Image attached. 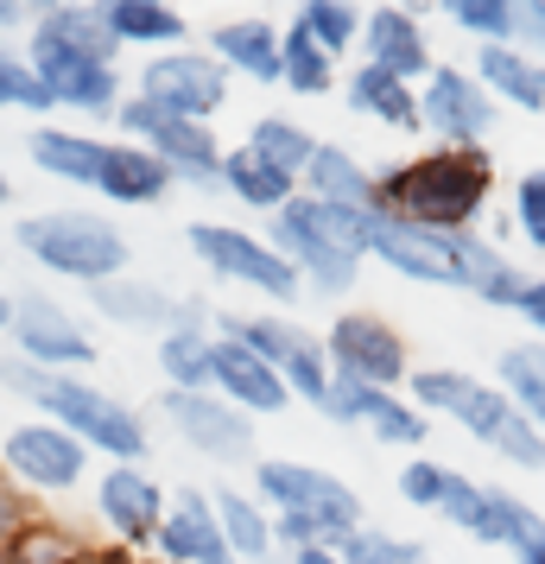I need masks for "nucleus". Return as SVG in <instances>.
<instances>
[{
    "mask_svg": "<svg viewBox=\"0 0 545 564\" xmlns=\"http://www.w3.org/2000/svg\"><path fill=\"white\" fill-rule=\"evenodd\" d=\"M159 564H241L222 539V520H216V501L209 488H172V508H165V527L153 539Z\"/></svg>",
    "mask_w": 545,
    "mask_h": 564,
    "instance_id": "obj_24",
    "label": "nucleus"
},
{
    "mask_svg": "<svg viewBox=\"0 0 545 564\" xmlns=\"http://www.w3.org/2000/svg\"><path fill=\"white\" fill-rule=\"evenodd\" d=\"M222 330H235L248 349H254L280 381L292 387V400L298 406H324V393H330V356H324V336L305 330V324H292L286 311H254V317H222Z\"/></svg>",
    "mask_w": 545,
    "mask_h": 564,
    "instance_id": "obj_8",
    "label": "nucleus"
},
{
    "mask_svg": "<svg viewBox=\"0 0 545 564\" xmlns=\"http://www.w3.org/2000/svg\"><path fill=\"white\" fill-rule=\"evenodd\" d=\"M312 204H337V209H374V172H368L362 159L337 147V140H324L312 159V172L298 184Z\"/></svg>",
    "mask_w": 545,
    "mask_h": 564,
    "instance_id": "obj_33",
    "label": "nucleus"
},
{
    "mask_svg": "<svg viewBox=\"0 0 545 564\" xmlns=\"http://www.w3.org/2000/svg\"><path fill=\"white\" fill-rule=\"evenodd\" d=\"M115 39H108L96 0H52V7H32L26 26V64H57V57H96L115 64Z\"/></svg>",
    "mask_w": 545,
    "mask_h": 564,
    "instance_id": "obj_22",
    "label": "nucleus"
},
{
    "mask_svg": "<svg viewBox=\"0 0 545 564\" xmlns=\"http://www.w3.org/2000/svg\"><path fill=\"white\" fill-rule=\"evenodd\" d=\"M337 552L349 564H432V545H425V539L388 533V527H356Z\"/></svg>",
    "mask_w": 545,
    "mask_h": 564,
    "instance_id": "obj_42",
    "label": "nucleus"
},
{
    "mask_svg": "<svg viewBox=\"0 0 545 564\" xmlns=\"http://www.w3.org/2000/svg\"><path fill=\"white\" fill-rule=\"evenodd\" d=\"M489 451H494L501 463L526 469V476H533V469H545V432L533 425V419H520V412L508 419V425H501V437H494Z\"/></svg>",
    "mask_w": 545,
    "mask_h": 564,
    "instance_id": "obj_47",
    "label": "nucleus"
},
{
    "mask_svg": "<svg viewBox=\"0 0 545 564\" xmlns=\"http://www.w3.org/2000/svg\"><path fill=\"white\" fill-rule=\"evenodd\" d=\"M280 89H292V96H330L337 89V57L312 45L292 20L280 26Z\"/></svg>",
    "mask_w": 545,
    "mask_h": 564,
    "instance_id": "obj_39",
    "label": "nucleus"
},
{
    "mask_svg": "<svg viewBox=\"0 0 545 564\" xmlns=\"http://www.w3.org/2000/svg\"><path fill=\"white\" fill-rule=\"evenodd\" d=\"M362 64L418 89L438 70V52H432V32L413 7H374V13H362Z\"/></svg>",
    "mask_w": 545,
    "mask_h": 564,
    "instance_id": "obj_23",
    "label": "nucleus"
},
{
    "mask_svg": "<svg viewBox=\"0 0 545 564\" xmlns=\"http://www.w3.org/2000/svg\"><path fill=\"white\" fill-rule=\"evenodd\" d=\"M444 488H450V463H438V457H406L400 463V495H406V508L438 513Z\"/></svg>",
    "mask_w": 545,
    "mask_h": 564,
    "instance_id": "obj_45",
    "label": "nucleus"
},
{
    "mask_svg": "<svg viewBox=\"0 0 545 564\" xmlns=\"http://www.w3.org/2000/svg\"><path fill=\"white\" fill-rule=\"evenodd\" d=\"M469 77L494 96V108L508 102V108H526V115L545 108V64L526 57V52H514V45H476Z\"/></svg>",
    "mask_w": 545,
    "mask_h": 564,
    "instance_id": "obj_30",
    "label": "nucleus"
},
{
    "mask_svg": "<svg viewBox=\"0 0 545 564\" xmlns=\"http://www.w3.org/2000/svg\"><path fill=\"white\" fill-rule=\"evenodd\" d=\"M102 147L96 133H77V128H32L26 153L32 165L57 184H77V191H96V172H102Z\"/></svg>",
    "mask_w": 545,
    "mask_h": 564,
    "instance_id": "obj_32",
    "label": "nucleus"
},
{
    "mask_svg": "<svg viewBox=\"0 0 545 564\" xmlns=\"http://www.w3.org/2000/svg\"><path fill=\"white\" fill-rule=\"evenodd\" d=\"M222 191H229L235 204L260 209V216H280V209L298 197V178H286L280 165H266V159L241 140V147H229V153H222Z\"/></svg>",
    "mask_w": 545,
    "mask_h": 564,
    "instance_id": "obj_34",
    "label": "nucleus"
},
{
    "mask_svg": "<svg viewBox=\"0 0 545 564\" xmlns=\"http://www.w3.org/2000/svg\"><path fill=\"white\" fill-rule=\"evenodd\" d=\"M7 108H26V115H45L52 108V96H45V83H39V70L26 64V52H0V115Z\"/></svg>",
    "mask_w": 545,
    "mask_h": 564,
    "instance_id": "obj_43",
    "label": "nucleus"
},
{
    "mask_svg": "<svg viewBox=\"0 0 545 564\" xmlns=\"http://www.w3.org/2000/svg\"><path fill=\"white\" fill-rule=\"evenodd\" d=\"M254 564H292L286 552H266V558H254Z\"/></svg>",
    "mask_w": 545,
    "mask_h": 564,
    "instance_id": "obj_57",
    "label": "nucleus"
},
{
    "mask_svg": "<svg viewBox=\"0 0 545 564\" xmlns=\"http://www.w3.org/2000/svg\"><path fill=\"white\" fill-rule=\"evenodd\" d=\"M248 147H254L266 165H280L286 178L305 184V172H312V159H317V147H324V140H317L312 128H298L292 115H260L254 128H248Z\"/></svg>",
    "mask_w": 545,
    "mask_h": 564,
    "instance_id": "obj_38",
    "label": "nucleus"
},
{
    "mask_svg": "<svg viewBox=\"0 0 545 564\" xmlns=\"http://www.w3.org/2000/svg\"><path fill=\"white\" fill-rule=\"evenodd\" d=\"M102 26L115 45H133V52H178L184 45V13H172L165 0H96Z\"/></svg>",
    "mask_w": 545,
    "mask_h": 564,
    "instance_id": "obj_31",
    "label": "nucleus"
},
{
    "mask_svg": "<svg viewBox=\"0 0 545 564\" xmlns=\"http://www.w3.org/2000/svg\"><path fill=\"white\" fill-rule=\"evenodd\" d=\"M514 564H545V527H539V533H526L514 545Z\"/></svg>",
    "mask_w": 545,
    "mask_h": 564,
    "instance_id": "obj_53",
    "label": "nucleus"
},
{
    "mask_svg": "<svg viewBox=\"0 0 545 564\" xmlns=\"http://www.w3.org/2000/svg\"><path fill=\"white\" fill-rule=\"evenodd\" d=\"M508 45L545 64V0H508Z\"/></svg>",
    "mask_w": 545,
    "mask_h": 564,
    "instance_id": "obj_48",
    "label": "nucleus"
},
{
    "mask_svg": "<svg viewBox=\"0 0 545 564\" xmlns=\"http://www.w3.org/2000/svg\"><path fill=\"white\" fill-rule=\"evenodd\" d=\"M159 419L209 463H254V419L241 406H229L222 393H159Z\"/></svg>",
    "mask_w": 545,
    "mask_h": 564,
    "instance_id": "obj_17",
    "label": "nucleus"
},
{
    "mask_svg": "<svg viewBox=\"0 0 545 564\" xmlns=\"http://www.w3.org/2000/svg\"><path fill=\"white\" fill-rule=\"evenodd\" d=\"M13 241H20V254L39 267V273H52V280H70V285H108L128 273V235L115 229L108 216H96V209H39V216H20V229H13Z\"/></svg>",
    "mask_w": 545,
    "mask_h": 564,
    "instance_id": "obj_5",
    "label": "nucleus"
},
{
    "mask_svg": "<svg viewBox=\"0 0 545 564\" xmlns=\"http://www.w3.org/2000/svg\"><path fill=\"white\" fill-rule=\"evenodd\" d=\"M520 317H526V330L539 336L545 343V273H533V280H526V292H520Z\"/></svg>",
    "mask_w": 545,
    "mask_h": 564,
    "instance_id": "obj_50",
    "label": "nucleus"
},
{
    "mask_svg": "<svg viewBox=\"0 0 545 564\" xmlns=\"http://www.w3.org/2000/svg\"><path fill=\"white\" fill-rule=\"evenodd\" d=\"M0 476L20 488H39V495H70L89 476V444L52 419H20L0 437Z\"/></svg>",
    "mask_w": 545,
    "mask_h": 564,
    "instance_id": "obj_11",
    "label": "nucleus"
},
{
    "mask_svg": "<svg viewBox=\"0 0 545 564\" xmlns=\"http://www.w3.org/2000/svg\"><path fill=\"white\" fill-rule=\"evenodd\" d=\"M368 254L381 260L388 273L413 285H450L457 292V235L418 229V223H400L388 209L368 216Z\"/></svg>",
    "mask_w": 545,
    "mask_h": 564,
    "instance_id": "obj_20",
    "label": "nucleus"
},
{
    "mask_svg": "<svg viewBox=\"0 0 545 564\" xmlns=\"http://www.w3.org/2000/svg\"><path fill=\"white\" fill-rule=\"evenodd\" d=\"M26 520H32V501L20 495V482H7V476H0V564L13 558V539H20Z\"/></svg>",
    "mask_w": 545,
    "mask_h": 564,
    "instance_id": "obj_49",
    "label": "nucleus"
},
{
    "mask_svg": "<svg viewBox=\"0 0 545 564\" xmlns=\"http://www.w3.org/2000/svg\"><path fill=\"white\" fill-rule=\"evenodd\" d=\"M209 57L229 70V77H248V83H280V26L273 20H222L209 26Z\"/></svg>",
    "mask_w": 545,
    "mask_h": 564,
    "instance_id": "obj_28",
    "label": "nucleus"
},
{
    "mask_svg": "<svg viewBox=\"0 0 545 564\" xmlns=\"http://www.w3.org/2000/svg\"><path fill=\"white\" fill-rule=\"evenodd\" d=\"M13 356L32 361V368H45V375H83V368H96L102 349H96V336L83 317L45 299V292H20L13 299Z\"/></svg>",
    "mask_w": 545,
    "mask_h": 564,
    "instance_id": "obj_10",
    "label": "nucleus"
},
{
    "mask_svg": "<svg viewBox=\"0 0 545 564\" xmlns=\"http://www.w3.org/2000/svg\"><path fill=\"white\" fill-rule=\"evenodd\" d=\"M494 197V153L489 147H432L374 172V209L438 235H476Z\"/></svg>",
    "mask_w": 545,
    "mask_h": 564,
    "instance_id": "obj_1",
    "label": "nucleus"
},
{
    "mask_svg": "<svg viewBox=\"0 0 545 564\" xmlns=\"http://www.w3.org/2000/svg\"><path fill=\"white\" fill-rule=\"evenodd\" d=\"M229 83L235 77L209 52H153L133 96H146L153 108L178 115V121H204L209 128V121L229 108Z\"/></svg>",
    "mask_w": 545,
    "mask_h": 564,
    "instance_id": "obj_13",
    "label": "nucleus"
},
{
    "mask_svg": "<svg viewBox=\"0 0 545 564\" xmlns=\"http://www.w3.org/2000/svg\"><path fill=\"white\" fill-rule=\"evenodd\" d=\"M368 216L374 209H337V204H312L305 191L292 197L280 216H273V254L286 260L305 292H324V299H342L356 292L368 260Z\"/></svg>",
    "mask_w": 545,
    "mask_h": 564,
    "instance_id": "obj_4",
    "label": "nucleus"
},
{
    "mask_svg": "<svg viewBox=\"0 0 545 564\" xmlns=\"http://www.w3.org/2000/svg\"><path fill=\"white\" fill-rule=\"evenodd\" d=\"M89 539L70 527V520H52V513H32L20 539H13V558L7 564H89Z\"/></svg>",
    "mask_w": 545,
    "mask_h": 564,
    "instance_id": "obj_40",
    "label": "nucleus"
},
{
    "mask_svg": "<svg viewBox=\"0 0 545 564\" xmlns=\"http://www.w3.org/2000/svg\"><path fill=\"white\" fill-rule=\"evenodd\" d=\"M254 495L273 513V539L280 552H305V545H342V539L368 527L362 495L298 457H254Z\"/></svg>",
    "mask_w": 545,
    "mask_h": 564,
    "instance_id": "obj_3",
    "label": "nucleus"
},
{
    "mask_svg": "<svg viewBox=\"0 0 545 564\" xmlns=\"http://www.w3.org/2000/svg\"><path fill=\"white\" fill-rule=\"evenodd\" d=\"M406 400H413L425 419H450V425H457V432H469L476 444H494V437H501V425L514 419L508 393H501L494 381H476L469 368H413Z\"/></svg>",
    "mask_w": 545,
    "mask_h": 564,
    "instance_id": "obj_12",
    "label": "nucleus"
},
{
    "mask_svg": "<svg viewBox=\"0 0 545 564\" xmlns=\"http://www.w3.org/2000/svg\"><path fill=\"white\" fill-rule=\"evenodd\" d=\"M96 564H159L153 552H115V545H96Z\"/></svg>",
    "mask_w": 545,
    "mask_h": 564,
    "instance_id": "obj_54",
    "label": "nucleus"
},
{
    "mask_svg": "<svg viewBox=\"0 0 545 564\" xmlns=\"http://www.w3.org/2000/svg\"><path fill=\"white\" fill-rule=\"evenodd\" d=\"M89 305L102 324L115 330H146V336H172L190 330V324H216L204 299H172L159 280H140V273H121L108 285H89Z\"/></svg>",
    "mask_w": 545,
    "mask_h": 564,
    "instance_id": "obj_19",
    "label": "nucleus"
},
{
    "mask_svg": "<svg viewBox=\"0 0 545 564\" xmlns=\"http://www.w3.org/2000/svg\"><path fill=\"white\" fill-rule=\"evenodd\" d=\"M514 229L526 235L533 254H545V165L520 172V184H514Z\"/></svg>",
    "mask_w": 545,
    "mask_h": 564,
    "instance_id": "obj_46",
    "label": "nucleus"
},
{
    "mask_svg": "<svg viewBox=\"0 0 545 564\" xmlns=\"http://www.w3.org/2000/svg\"><path fill=\"white\" fill-rule=\"evenodd\" d=\"M209 349H216V324H190V330L159 336V375L172 393H209Z\"/></svg>",
    "mask_w": 545,
    "mask_h": 564,
    "instance_id": "obj_37",
    "label": "nucleus"
},
{
    "mask_svg": "<svg viewBox=\"0 0 545 564\" xmlns=\"http://www.w3.org/2000/svg\"><path fill=\"white\" fill-rule=\"evenodd\" d=\"M0 387L20 393L26 406H39V419H52V425H64L70 437H83L89 457L140 463L146 444H153L140 406L115 400L108 387L83 381V375H45V368H32V361H20V356H0Z\"/></svg>",
    "mask_w": 545,
    "mask_h": 564,
    "instance_id": "obj_2",
    "label": "nucleus"
},
{
    "mask_svg": "<svg viewBox=\"0 0 545 564\" xmlns=\"http://www.w3.org/2000/svg\"><path fill=\"white\" fill-rule=\"evenodd\" d=\"M184 248L204 260L216 280L248 285V292L273 299V305H298V292H305L298 273L273 254V241L254 235V229H235V223H190V229H184Z\"/></svg>",
    "mask_w": 545,
    "mask_h": 564,
    "instance_id": "obj_7",
    "label": "nucleus"
},
{
    "mask_svg": "<svg viewBox=\"0 0 545 564\" xmlns=\"http://www.w3.org/2000/svg\"><path fill=\"white\" fill-rule=\"evenodd\" d=\"M494 387L508 393L520 419H533L545 432V343H508L494 356Z\"/></svg>",
    "mask_w": 545,
    "mask_h": 564,
    "instance_id": "obj_36",
    "label": "nucleus"
},
{
    "mask_svg": "<svg viewBox=\"0 0 545 564\" xmlns=\"http://www.w3.org/2000/svg\"><path fill=\"white\" fill-rule=\"evenodd\" d=\"M0 330H13V299L0 292Z\"/></svg>",
    "mask_w": 545,
    "mask_h": 564,
    "instance_id": "obj_55",
    "label": "nucleus"
},
{
    "mask_svg": "<svg viewBox=\"0 0 545 564\" xmlns=\"http://www.w3.org/2000/svg\"><path fill=\"white\" fill-rule=\"evenodd\" d=\"M172 172H165V159L146 153L140 140H108L102 147V172H96V191H102L108 204H128V209H153L172 197Z\"/></svg>",
    "mask_w": 545,
    "mask_h": 564,
    "instance_id": "obj_26",
    "label": "nucleus"
},
{
    "mask_svg": "<svg viewBox=\"0 0 545 564\" xmlns=\"http://www.w3.org/2000/svg\"><path fill=\"white\" fill-rule=\"evenodd\" d=\"M0 52H7V39H0Z\"/></svg>",
    "mask_w": 545,
    "mask_h": 564,
    "instance_id": "obj_58",
    "label": "nucleus"
},
{
    "mask_svg": "<svg viewBox=\"0 0 545 564\" xmlns=\"http://www.w3.org/2000/svg\"><path fill=\"white\" fill-rule=\"evenodd\" d=\"M89 564H96V552H89Z\"/></svg>",
    "mask_w": 545,
    "mask_h": 564,
    "instance_id": "obj_59",
    "label": "nucleus"
},
{
    "mask_svg": "<svg viewBox=\"0 0 545 564\" xmlns=\"http://www.w3.org/2000/svg\"><path fill=\"white\" fill-rule=\"evenodd\" d=\"M292 26L305 32L312 45H324L330 57H342L362 45V7H349V0H305L292 13Z\"/></svg>",
    "mask_w": 545,
    "mask_h": 564,
    "instance_id": "obj_41",
    "label": "nucleus"
},
{
    "mask_svg": "<svg viewBox=\"0 0 545 564\" xmlns=\"http://www.w3.org/2000/svg\"><path fill=\"white\" fill-rule=\"evenodd\" d=\"M172 495L140 469V463H108L102 482H96V520L115 552H153L159 527H165Z\"/></svg>",
    "mask_w": 545,
    "mask_h": 564,
    "instance_id": "obj_16",
    "label": "nucleus"
},
{
    "mask_svg": "<svg viewBox=\"0 0 545 564\" xmlns=\"http://www.w3.org/2000/svg\"><path fill=\"white\" fill-rule=\"evenodd\" d=\"M0 204H13V184H7V172H0Z\"/></svg>",
    "mask_w": 545,
    "mask_h": 564,
    "instance_id": "obj_56",
    "label": "nucleus"
},
{
    "mask_svg": "<svg viewBox=\"0 0 545 564\" xmlns=\"http://www.w3.org/2000/svg\"><path fill=\"white\" fill-rule=\"evenodd\" d=\"M324 419L330 425H356L368 432L374 444H393V451H425V432H432V419L406 400V393H393V387H362V381H330L324 393Z\"/></svg>",
    "mask_w": 545,
    "mask_h": 564,
    "instance_id": "obj_18",
    "label": "nucleus"
},
{
    "mask_svg": "<svg viewBox=\"0 0 545 564\" xmlns=\"http://www.w3.org/2000/svg\"><path fill=\"white\" fill-rule=\"evenodd\" d=\"M438 520H450V527L469 533L476 545H508V552H514L526 533H539L545 527V513L526 508L514 488L476 482V476H464V469H450V488H444V501H438Z\"/></svg>",
    "mask_w": 545,
    "mask_h": 564,
    "instance_id": "obj_14",
    "label": "nucleus"
},
{
    "mask_svg": "<svg viewBox=\"0 0 545 564\" xmlns=\"http://www.w3.org/2000/svg\"><path fill=\"white\" fill-rule=\"evenodd\" d=\"M209 393H222V400L241 406L248 419H273V412L298 406L292 387L280 381L235 330H222V324H216V349H209Z\"/></svg>",
    "mask_w": 545,
    "mask_h": 564,
    "instance_id": "obj_21",
    "label": "nucleus"
},
{
    "mask_svg": "<svg viewBox=\"0 0 545 564\" xmlns=\"http://www.w3.org/2000/svg\"><path fill=\"white\" fill-rule=\"evenodd\" d=\"M52 108H70L83 121H115L121 115V70L96 64V57H57V64H32Z\"/></svg>",
    "mask_w": 545,
    "mask_h": 564,
    "instance_id": "obj_25",
    "label": "nucleus"
},
{
    "mask_svg": "<svg viewBox=\"0 0 545 564\" xmlns=\"http://www.w3.org/2000/svg\"><path fill=\"white\" fill-rule=\"evenodd\" d=\"M526 280H533V273H526L514 254H501L489 235H457V292H469L476 305L514 311Z\"/></svg>",
    "mask_w": 545,
    "mask_h": 564,
    "instance_id": "obj_27",
    "label": "nucleus"
},
{
    "mask_svg": "<svg viewBox=\"0 0 545 564\" xmlns=\"http://www.w3.org/2000/svg\"><path fill=\"white\" fill-rule=\"evenodd\" d=\"M115 128H121V140H140L146 153L165 159V172L178 184H190V191H222V153H229V147L216 140V128L178 121V115L153 108L146 96H121Z\"/></svg>",
    "mask_w": 545,
    "mask_h": 564,
    "instance_id": "obj_6",
    "label": "nucleus"
},
{
    "mask_svg": "<svg viewBox=\"0 0 545 564\" xmlns=\"http://www.w3.org/2000/svg\"><path fill=\"white\" fill-rule=\"evenodd\" d=\"M286 558H292V564H349L337 545H305V552H286Z\"/></svg>",
    "mask_w": 545,
    "mask_h": 564,
    "instance_id": "obj_52",
    "label": "nucleus"
},
{
    "mask_svg": "<svg viewBox=\"0 0 545 564\" xmlns=\"http://www.w3.org/2000/svg\"><path fill=\"white\" fill-rule=\"evenodd\" d=\"M444 20L476 45H508V0H444Z\"/></svg>",
    "mask_w": 545,
    "mask_h": 564,
    "instance_id": "obj_44",
    "label": "nucleus"
},
{
    "mask_svg": "<svg viewBox=\"0 0 545 564\" xmlns=\"http://www.w3.org/2000/svg\"><path fill=\"white\" fill-rule=\"evenodd\" d=\"M342 102L349 115H362V121H381L393 133H418V89L413 83L388 77V70H374V64H356L349 77H342Z\"/></svg>",
    "mask_w": 545,
    "mask_h": 564,
    "instance_id": "obj_29",
    "label": "nucleus"
},
{
    "mask_svg": "<svg viewBox=\"0 0 545 564\" xmlns=\"http://www.w3.org/2000/svg\"><path fill=\"white\" fill-rule=\"evenodd\" d=\"M418 121L438 147H489L501 108L482 83L469 77L464 64H438L432 77L418 83Z\"/></svg>",
    "mask_w": 545,
    "mask_h": 564,
    "instance_id": "obj_15",
    "label": "nucleus"
},
{
    "mask_svg": "<svg viewBox=\"0 0 545 564\" xmlns=\"http://www.w3.org/2000/svg\"><path fill=\"white\" fill-rule=\"evenodd\" d=\"M20 26H32V7H20V0H0V39H7V32H20Z\"/></svg>",
    "mask_w": 545,
    "mask_h": 564,
    "instance_id": "obj_51",
    "label": "nucleus"
},
{
    "mask_svg": "<svg viewBox=\"0 0 545 564\" xmlns=\"http://www.w3.org/2000/svg\"><path fill=\"white\" fill-rule=\"evenodd\" d=\"M209 501H216V520H222V539H229V552L241 564L266 558V552H280V539H273V513L260 508L254 488H209Z\"/></svg>",
    "mask_w": 545,
    "mask_h": 564,
    "instance_id": "obj_35",
    "label": "nucleus"
},
{
    "mask_svg": "<svg viewBox=\"0 0 545 564\" xmlns=\"http://www.w3.org/2000/svg\"><path fill=\"white\" fill-rule=\"evenodd\" d=\"M324 356H330V375H342V381L393 387V393L413 381V349L381 311H337L324 330Z\"/></svg>",
    "mask_w": 545,
    "mask_h": 564,
    "instance_id": "obj_9",
    "label": "nucleus"
}]
</instances>
